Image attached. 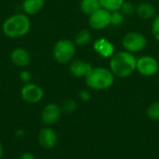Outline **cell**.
Segmentation results:
<instances>
[{
	"label": "cell",
	"mask_w": 159,
	"mask_h": 159,
	"mask_svg": "<svg viewBox=\"0 0 159 159\" xmlns=\"http://www.w3.org/2000/svg\"><path fill=\"white\" fill-rule=\"evenodd\" d=\"M79 99L83 102H89L91 98V94L88 89H81L78 93Z\"/></svg>",
	"instance_id": "cell-25"
},
{
	"label": "cell",
	"mask_w": 159,
	"mask_h": 159,
	"mask_svg": "<svg viewBox=\"0 0 159 159\" xmlns=\"http://www.w3.org/2000/svg\"><path fill=\"white\" fill-rule=\"evenodd\" d=\"M92 47L94 51L104 59H110L116 52L115 45L105 37H99L95 39Z\"/></svg>",
	"instance_id": "cell-12"
},
{
	"label": "cell",
	"mask_w": 159,
	"mask_h": 159,
	"mask_svg": "<svg viewBox=\"0 0 159 159\" xmlns=\"http://www.w3.org/2000/svg\"><path fill=\"white\" fill-rule=\"evenodd\" d=\"M137 16L143 20H152L157 16V10L154 5L148 2H143L140 3L136 7V12Z\"/></svg>",
	"instance_id": "cell-15"
},
{
	"label": "cell",
	"mask_w": 159,
	"mask_h": 159,
	"mask_svg": "<svg viewBox=\"0 0 159 159\" xmlns=\"http://www.w3.org/2000/svg\"><path fill=\"white\" fill-rule=\"evenodd\" d=\"M111 14L112 12L100 7L94 13L89 16V25L90 29L100 31L107 28L111 25Z\"/></svg>",
	"instance_id": "cell-8"
},
{
	"label": "cell",
	"mask_w": 159,
	"mask_h": 159,
	"mask_svg": "<svg viewBox=\"0 0 159 159\" xmlns=\"http://www.w3.org/2000/svg\"><path fill=\"white\" fill-rule=\"evenodd\" d=\"M76 46L73 40L62 38L55 42L52 48V57L60 64L70 63L75 56Z\"/></svg>",
	"instance_id": "cell-4"
},
{
	"label": "cell",
	"mask_w": 159,
	"mask_h": 159,
	"mask_svg": "<svg viewBox=\"0 0 159 159\" xmlns=\"http://www.w3.org/2000/svg\"><path fill=\"white\" fill-rule=\"evenodd\" d=\"M38 143L44 149H52L58 143V135L56 131L48 126L42 128L37 135Z\"/></svg>",
	"instance_id": "cell-10"
},
{
	"label": "cell",
	"mask_w": 159,
	"mask_h": 159,
	"mask_svg": "<svg viewBox=\"0 0 159 159\" xmlns=\"http://www.w3.org/2000/svg\"><path fill=\"white\" fill-rule=\"evenodd\" d=\"M61 107L62 112H64L66 114H72L77 109V103L73 99H67V100L63 101Z\"/></svg>",
	"instance_id": "cell-20"
},
{
	"label": "cell",
	"mask_w": 159,
	"mask_h": 159,
	"mask_svg": "<svg viewBox=\"0 0 159 159\" xmlns=\"http://www.w3.org/2000/svg\"><path fill=\"white\" fill-rule=\"evenodd\" d=\"M19 78L23 84L30 83L32 81V73L27 69H22L19 74Z\"/></svg>",
	"instance_id": "cell-24"
},
{
	"label": "cell",
	"mask_w": 159,
	"mask_h": 159,
	"mask_svg": "<svg viewBox=\"0 0 159 159\" xmlns=\"http://www.w3.org/2000/svg\"><path fill=\"white\" fill-rule=\"evenodd\" d=\"M126 0H99L101 7L111 12L119 10Z\"/></svg>",
	"instance_id": "cell-18"
},
{
	"label": "cell",
	"mask_w": 159,
	"mask_h": 159,
	"mask_svg": "<svg viewBox=\"0 0 159 159\" xmlns=\"http://www.w3.org/2000/svg\"><path fill=\"white\" fill-rule=\"evenodd\" d=\"M3 156H4V146L0 142V159L3 158Z\"/></svg>",
	"instance_id": "cell-28"
},
{
	"label": "cell",
	"mask_w": 159,
	"mask_h": 159,
	"mask_svg": "<svg viewBox=\"0 0 159 159\" xmlns=\"http://www.w3.org/2000/svg\"><path fill=\"white\" fill-rule=\"evenodd\" d=\"M19 159H36V157L32 154V153H29V152H24L22 153Z\"/></svg>",
	"instance_id": "cell-26"
},
{
	"label": "cell",
	"mask_w": 159,
	"mask_h": 159,
	"mask_svg": "<svg viewBox=\"0 0 159 159\" xmlns=\"http://www.w3.org/2000/svg\"><path fill=\"white\" fill-rule=\"evenodd\" d=\"M124 50L132 54L143 51L147 46V39L144 34L139 32H129L122 38Z\"/></svg>",
	"instance_id": "cell-5"
},
{
	"label": "cell",
	"mask_w": 159,
	"mask_h": 159,
	"mask_svg": "<svg viewBox=\"0 0 159 159\" xmlns=\"http://www.w3.org/2000/svg\"><path fill=\"white\" fill-rule=\"evenodd\" d=\"M32 22L28 15L17 12L8 16L2 23L1 29L4 35L9 39H19L27 35L31 30Z\"/></svg>",
	"instance_id": "cell-1"
},
{
	"label": "cell",
	"mask_w": 159,
	"mask_h": 159,
	"mask_svg": "<svg viewBox=\"0 0 159 159\" xmlns=\"http://www.w3.org/2000/svg\"><path fill=\"white\" fill-rule=\"evenodd\" d=\"M136 71L143 76L151 77L156 75L159 71L158 61L150 55H144L137 59Z\"/></svg>",
	"instance_id": "cell-7"
},
{
	"label": "cell",
	"mask_w": 159,
	"mask_h": 159,
	"mask_svg": "<svg viewBox=\"0 0 159 159\" xmlns=\"http://www.w3.org/2000/svg\"><path fill=\"white\" fill-rule=\"evenodd\" d=\"M101 7L99 0H81L80 1V9L81 11L89 16L98 10Z\"/></svg>",
	"instance_id": "cell-17"
},
{
	"label": "cell",
	"mask_w": 159,
	"mask_h": 159,
	"mask_svg": "<svg viewBox=\"0 0 159 159\" xmlns=\"http://www.w3.org/2000/svg\"><path fill=\"white\" fill-rule=\"evenodd\" d=\"M73 41L76 47H87L92 41V34L88 29H81L75 34Z\"/></svg>",
	"instance_id": "cell-16"
},
{
	"label": "cell",
	"mask_w": 159,
	"mask_h": 159,
	"mask_svg": "<svg viewBox=\"0 0 159 159\" xmlns=\"http://www.w3.org/2000/svg\"><path fill=\"white\" fill-rule=\"evenodd\" d=\"M62 110L61 105L55 102H49L44 106L41 111L40 119L45 126H52L57 123L61 117Z\"/></svg>",
	"instance_id": "cell-9"
},
{
	"label": "cell",
	"mask_w": 159,
	"mask_h": 159,
	"mask_svg": "<svg viewBox=\"0 0 159 159\" xmlns=\"http://www.w3.org/2000/svg\"><path fill=\"white\" fill-rule=\"evenodd\" d=\"M21 100L29 104H36L40 102L45 95L44 89L34 83H26L24 84L20 91Z\"/></svg>",
	"instance_id": "cell-6"
},
{
	"label": "cell",
	"mask_w": 159,
	"mask_h": 159,
	"mask_svg": "<svg viewBox=\"0 0 159 159\" xmlns=\"http://www.w3.org/2000/svg\"><path fill=\"white\" fill-rule=\"evenodd\" d=\"M84 79L89 89L93 90H105L115 84L116 76L109 68L97 66L92 67Z\"/></svg>",
	"instance_id": "cell-3"
},
{
	"label": "cell",
	"mask_w": 159,
	"mask_h": 159,
	"mask_svg": "<svg viewBox=\"0 0 159 159\" xmlns=\"http://www.w3.org/2000/svg\"><path fill=\"white\" fill-rule=\"evenodd\" d=\"M9 59L12 64L21 69H25L26 67H28L32 61L30 52L26 48L21 47L13 48L9 54Z\"/></svg>",
	"instance_id": "cell-11"
},
{
	"label": "cell",
	"mask_w": 159,
	"mask_h": 159,
	"mask_svg": "<svg viewBox=\"0 0 159 159\" xmlns=\"http://www.w3.org/2000/svg\"><path fill=\"white\" fill-rule=\"evenodd\" d=\"M137 67V58L126 50L116 51L109 61V69L116 77L126 78L130 76Z\"/></svg>",
	"instance_id": "cell-2"
},
{
	"label": "cell",
	"mask_w": 159,
	"mask_h": 159,
	"mask_svg": "<svg viewBox=\"0 0 159 159\" xmlns=\"http://www.w3.org/2000/svg\"><path fill=\"white\" fill-rule=\"evenodd\" d=\"M16 136L18 137V138H22L24 135H25V131L23 130V129H18L17 131H16Z\"/></svg>",
	"instance_id": "cell-27"
},
{
	"label": "cell",
	"mask_w": 159,
	"mask_h": 159,
	"mask_svg": "<svg viewBox=\"0 0 159 159\" xmlns=\"http://www.w3.org/2000/svg\"><path fill=\"white\" fill-rule=\"evenodd\" d=\"M146 115L149 119L154 121H159V101L151 103L148 106L146 110Z\"/></svg>",
	"instance_id": "cell-19"
},
{
	"label": "cell",
	"mask_w": 159,
	"mask_h": 159,
	"mask_svg": "<svg viewBox=\"0 0 159 159\" xmlns=\"http://www.w3.org/2000/svg\"><path fill=\"white\" fill-rule=\"evenodd\" d=\"M151 32L154 38L159 41V14H157V16L153 19Z\"/></svg>",
	"instance_id": "cell-23"
},
{
	"label": "cell",
	"mask_w": 159,
	"mask_h": 159,
	"mask_svg": "<svg viewBox=\"0 0 159 159\" xmlns=\"http://www.w3.org/2000/svg\"><path fill=\"white\" fill-rule=\"evenodd\" d=\"M92 67L89 62L81 59H74L69 63V71L71 75L76 78H85Z\"/></svg>",
	"instance_id": "cell-13"
},
{
	"label": "cell",
	"mask_w": 159,
	"mask_h": 159,
	"mask_svg": "<svg viewBox=\"0 0 159 159\" xmlns=\"http://www.w3.org/2000/svg\"><path fill=\"white\" fill-rule=\"evenodd\" d=\"M119 10L122 12V14L125 17L126 16H131V15H133L136 12V7L132 3L128 2V1H125Z\"/></svg>",
	"instance_id": "cell-22"
},
{
	"label": "cell",
	"mask_w": 159,
	"mask_h": 159,
	"mask_svg": "<svg viewBox=\"0 0 159 159\" xmlns=\"http://www.w3.org/2000/svg\"><path fill=\"white\" fill-rule=\"evenodd\" d=\"M45 4V0H22L21 10L24 14L31 17L39 13L44 8Z\"/></svg>",
	"instance_id": "cell-14"
},
{
	"label": "cell",
	"mask_w": 159,
	"mask_h": 159,
	"mask_svg": "<svg viewBox=\"0 0 159 159\" xmlns=\"http://www.w3.org/2000/svg\"><path fill=\"white\" fill-rule=\"evenodd\" d=\"M125 20V16L122 14L120 10L113 11L111 14V25L113 26H120Z\"/></svg>",
	"instance_id": "cell-21"
}]
</instances>
